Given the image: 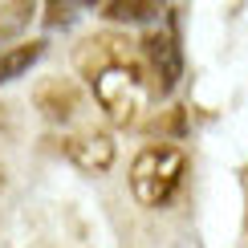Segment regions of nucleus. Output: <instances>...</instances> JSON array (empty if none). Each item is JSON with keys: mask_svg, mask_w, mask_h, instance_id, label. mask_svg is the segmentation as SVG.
Instances as JSON below:
<instances>
[{"mask_svg": "<svg viewBox=\"0 0 248 248\" xmlns=\"http://www.w3.org/2000/svg\"><path fill=\"white\" fill-rule=\"evenodd\" d=\"M90 86H94V102L106 110L110 122H118V126L139 122V114L151 102V81L142 74V65L130 61V57H118V61H110V65L94 69V74H90Z\"/></svg>", "mask_w": 248, "mask_h": 248, "instance_id": "obj_1", "label": "nucleus"}, {"mask_svg": "<svg viewBox=\"0 0 248 248\" xmlns=\"http://www.w3.org/2000/svg\"><path fill=\"white\" fill-rule=\"evenodd\" d=\"M187 175V155L179 147H147L130 167V191L142 208H163Z\"/></svg>", "mask_w": 248, "mask_h": 248, "instance_id": "obj_2", "label": "nucleus"}, {"mask_svg": "<svg viewBox=\"0 0 248 248\" xmlns=\"http://www.w3.org/2000/svg\"><path fill=\"white\" fill-rule=\"evenodd\" d=\"M37 110L45 114L49 122H74L81 110H86V94H81V86L78 81H69V78H49V81H41L37 86Z\"/></svg>", "mask_w": 248, "mask_h": 248, "instance_id": "obj_3", "label": "nucleus"}, {"mask_svg": "<svg viewBox=\"0 0 248 248\" xmlns=\"http://www.w3.org/2000/svg\"><path fill=\"white\" fill-rule=\"evenodd\" d=\"M65 155L78 171L86 175H106L114 167V139L106 130H81V134H69L65 139Z\"/></svg>", "mask_w": 248, "mask_h": 248, "instance_id": "obj_4", "label": "nucleus"}, {"mask_svg": "<svg viewBox=\"0 0 248 248\" xmlns=\"http://www.w3.org/2000/svg\"><path fill=\"white\" fill-rule=\"evenodd\" d=\"M151 61H155V74H159V94H171L179 86V74H183L175 37H155L151 41Z\"/></svg>", "mask_w": 248, "mask_h": 248, "instance_id": "obj_5", "label": "nucleus"}, {"mask_svg": "<svg viewBox=\"0 0 248 248\" xmlns=\"http://www.w3.org/2000/svg\"><path fill=\"white\" fill-rule=\"evenodd\" d=\"M41 57V41H29V45H16L0 57V86L4 81H16L20 74H29V65Z\"/></svg>", "mask_w": 248, "mask_h": 248, "instance_id": "obj_6", "label": "nucleus"}, {"mask_svg": "<svg viewBox=\"0 0 248 248\" xmlns=\"http://www.w3.org/2000/svg\"><path fill=\"white\" fill-rule=\"evenodd\" d=\"M159 13V4H151V0H110V4H102V16L110 20H151Z\"/></svg>", "mask_w": 248, "mask_h": 248, "instance_id": "obj_7", "label": "nucleus"}]
</instances>
